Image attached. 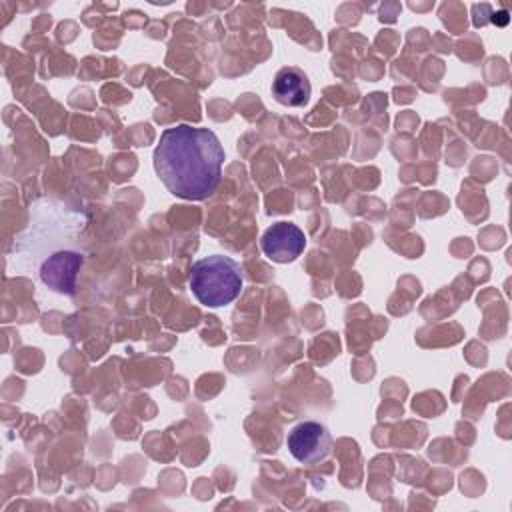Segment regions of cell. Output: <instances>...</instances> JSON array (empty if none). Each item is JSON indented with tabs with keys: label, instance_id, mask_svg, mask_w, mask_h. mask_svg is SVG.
I'll list each match as a JSON object with an SVG mask.
<instances>
[{
	"label": "cell",
	"instance_id": "obj_1",
	"mask_svg": "<svg viewBox=\"0 0 512 512\" xmlns=\"http://www.w3.org/2000/svg\"><path fill=\"white\" fill-rule=\"evenodd\" d=\"M154 170L178 198L204 200L220 184L224 148L210 128L176 124L160 134Z\"/></svg>",
	"mask_w": 512,
	"mask_h": 512
},
{
	"label": "cell",
	"instance_id": "obj_2",
	"mask_svg": "<svg viewBox=\"0 0 512 512\" xmlns=\"http://www.w3.org/2000/svg\"><path fill=\"white\" fill-rule=\"evenodd\" d=\"M242 284L244 280L240 264L222 254L196 260L188 276V286L194 298L208 308H220L236 300Z\"/></svg>",
	"mask_w": 512,
	"mask_h": 512
},
{
	"label": "cell",
	"instance_id": "obj_3",
	"mask_svg": "<svg viewBox=\"0 0 512 512\" xmlns=\"http://www.w3.org/2000/svg\"><path fill=\"white\" fill-rule=\"evenodd\" d=\"M82 264L84 252L80 248L66 246L40 260L38 278L58 294H74Z\"/></svg>",
	"mask_w": 512,
	"mask_h": 512
},
{
	"label": "cell",
	"instance_id": "obj_4",
	"mask_svg": "<svg viewBox=\"0 0 512 512\" xmlns=\"http://www.w3.org/2000/svg\"><path fill=\"white\" fill-rule=\"evenodd\" d=\"M286 446L298 462L314 464L330 454L332 436L324 424L316 420H304L288 432Z\"/></svg>",
	"mask_w": 512,
	"mask_h": 512
},
{
	"label": "cell",
	"instance_id": "obj_5",
	"mask_svg": "<svg viewBox=\"0 0 512 512\" xmlns=\"http://www.w3.org/2000/svg\"><path fill=\"white\" fill-rule=\"evenodd\" d=\"M260 248L264 256L274 262H292L306 248V236L292 222H276L262 234Z\"/></svg>",
	"mask_w": 512,
	"mask_h": 512
},
{
	"label": "cell",
	"instance_id": "obj_6",
	"mask_svg": "<svg viewBox=\"0 0 512 512\" xmlns=\"http://www.w3.org/2000/svg\"><path fill=\"white\" fill-rule=\"evenodd\" d=\"M310 80L296 66H284L276 72L272 82V94L276 102L284 106H304L310 100Z\"/></svg>",
	"mask_w": 512,
	"mask_h": 512
}]
</instances>
